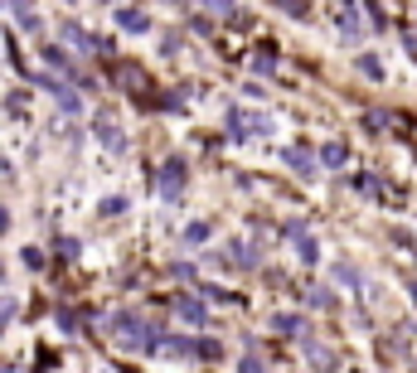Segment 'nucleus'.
I'll list each match as a JSON object with an SVG mask.
<instances>
[{
    "mask_svg": "<svg viewBox=\"0 0 417 373\" xmlns=\"http://www.w3.org/2000/svg\"><path fill=\"white\" fill-rule=\"evenodd\" d=\"M287 165H291L296 175H311V170H315V155H311V151H301V146H291V151H287Z\"/></svg>",
    "mask_w": 417,
    "mask_h": 373,
    "instance_id": "obj_7",
    "label": "nucleus"
},
{
    "mask_svg": "<svg viewBox=\"0 0 417 373\" xmlns=\"http://www.w3.org/2000/svg\"><path fill=\"white\" fill-rule=\"evenodd\" d=\"M112 83H116V88H141V83H146V73H141V68H131V63H116V68H112Z\"/></svg>",
    "mask_w": 417,
    "mask_h": 373,
    "instance_id": "obj_5",
    "label": "nucleus"
},
{
    "mask_svg": "<svg viewBox=\"0 0 417 373\" xmlns=\"http://www.w3.org/2000/svg\"><path fill=\"white\" fill-rule=\"evenodd\" d=\"M248 131H272V121H267V116H248V112L233 107V112H228V136H233V141H248Z\"/></svg>",
    "mask_w": 417,
    "mask_h": 373,
    "instance_id": "obj_1",
    "label": "nucleus"
},
{
    "mask_svg": "<svg viewBox=\"0 0 417 373\" xmlns=\"http://www.w3.org/2000/svg\"><path fill=\"white\" fill-rule=\"evenodd\" d=\"M185 238H190V243H204V238H208V223H195V228H190Z\"/></svg>",
    "mask_w": 417,
    "mask_h": 373,
    "instance_id": "obj_16",
    "label": "nucleus"
},
{
    "mask_svg": "<svg viewBox=\"0 0 417 373\" xmlns=\"http://www.w3.org/2000/svg\"><path fill=\"white\" fill-rule=\"evenodd\" d=\"M272 59H277V54H272V44H267V49H257V63H252V68H257V73H267V68H272Z\"/></svg>",
    "mask_w": 417,
    "mask_h": 373,
    "instance_id": "obj_12",
    "label": "nucleus"
},
{
    "mask_svg": "<svg viewBox=\"0 0 417 373\" xmlns=\"http://www.w3.org/2000/svg\"><path fill=\"white\" fill-rule=\"evenodd\" d=\"M98 141H103L112 155H121V151H126V136H121V131H116V126H112L107 116H98Z\"/></svg>",
    "mask_w": 417,
    "mask_h": 373,
    "instance_id": "obj_4",
    "label": "nucleus"
},
{
    "mask_svg": "<svg viewBox=\"0 0 417 373\" xmlns=\"http://www.w3.org/2000/svg\"><path fill=\"white\" fill-rule=\"evenodd\" d=\"M243 373H262V364L257 359H243Z\"/></svg>",
    "mask_w": 417,
    "mask_h": 373,
    "instance_id": "obj_19",
    "label": "nucleus"
},
{
    "mask_svg": "<svg viewBox=\"0 0 417 373\" xmlns=\"http://www.w3.org/2000/svg\"><path fill=\"white\" fill-rule=\"evenodd\" d=\"M112 20H116L121 29H131V34L151 29V15H146V10H131V5H116V10H112Z\"/></svg>",
    "mask_w": 417,
    "mask_h": 373,
    "instance_id": "obj_3",
    "label": "nucleus"
},
{
    "mask_svg": "<svg viewBox=\"0 0 417 373\" xmlns=\"http://www.w3.org/2000/svg\"><path fill=\"white\" fill-rule=\"evenodd\" d=\"M195 354H199V359H218V340H199Z\"/></svg>",
    "mask_w": 417,
    "mask_h": 373,
    "instance_id": "obj_10",
    "label": "nucleus"
},
{
    "mask_svg": "<svg viewBox=\"0 0 417 373\" xmlns=\"http://www.w3.org/2000/svg\"><path fill=\"white\" fill-rule=\"evenodd\" d=\"M320 160H325V165H344V146H325Z\"/></svg>",
    "mask_w": 417,
    "mask_h": 373,
    "instance_id": "obj_9",
    "label": "nucleus"
},
{
    "mask_svg": "<svg viewBox=\"0 0 417 373\" xmlns=\"http://www.w3.org/2000/svg\"><path fill=\"white\" fill-rule=\"evenodd\" d=\"M272 330H282V335H296V330H301V320H296V315H272Z\"/></svg>",
    "mask_w": 417,
    "mask_h": 373,
    "instance_id": "obj_8",
    "label": "nucleus"
},
{
    "mask_svg": "<svg viewBox=\"0 0 417 373\" xmlns=\"http://www.w3.org/2000/svg\"><path fill=\"white\" fill-rule=\"evenodd\" d=\"M296 248H301V257H306V262H315V257H320V252H315V243H311V238H301Z\"/></svg>",
    "mask_w": 417,
    "mask_h": 373,
    "instance_id": "obj_17",
    "label": "nucleus"
},
{
    "mask_svg": "<svg viewBox=\"0 0 417 373\" xmlns=\"http://www.w3.org/2000/svg\"><path fill=\"white\" fill-rule=\"evenodd\" d=\"M180 189H185V160L170 155L165 170H160V194H165V199H180Z\"/></svg>",
    "mask_w": 417,
    "mask_h": 373,
    "instance_id": "obj_2",
    "label": "nucleus"
},
{
    "mask_svg": "<svg viewBox=\"0 0 417 373\" xmlns=\"http://www.w3.org/2000/svg\"><path fill=\"white\" fill-rule=\"evenodd\" d=\"M24 267L39 272V267H44V252H39V248H24Z\"/></svg>",
    "mask_w": 417,
    "mask_h": 373,
    "instance_id": "obj_13",
    "label": "nucleus"
},
{
    "mask_svg": "<svg viewBox=\"0 0 417 373\" xmlns=\"http://www.w3.org/2000/svg\"><path fill=\"white\" fill-rule=\"evenodd\" d=\"M5 228H10V213H5V208H0V233H5Z\"/></svg>",
    "mask_w": 417,
    "mask_h": 373,
    "instance_id": "obj_20",
    "label": "nucleus"
},
{
    "mask_svg": "<svg viewBox=\"0 0 417 373\" xmlns=\"http://www.w3.org/2000/svg\"><path fill=\"white\" fill-rule=\"evenodd\" d=\"M59 107H63V112H83V102H78L73 93H59Z\"/></svg>",
    "mask_w": 417,
    "mask_h": 373,
    "instance_id": "obj_14",
    "label": "nucleus"
},
{
    "mask_svg": "<svg viewBox=\"0 0 417 373\" xmlns=\"http://www.w3.org/2000/svg\"><path fill=\"white\" fill-rule=\"evenodd\" d=\"M10 315H15V300L5 296V300H0V330H5V320H10Z\"/></svg>",
    "mask_w": 417,
    "mask_h": 373,
    "instance_id": "obj_18",
    "label": "nucleus"
},
{
    "mask_svg": "<svg viewBox=\"0 0 417 373\" xmlns=\"http://www.w3.org/2000/svg\"><path fill=\"white\" fill-rule=\"evenodd\" d=\"M103 213H107V218H112V213H126V199H107Z\"/></svg>",
    "mask_w": 417,
    "mask_h": 373,
    "instance_id": "obj_15",
    "label": "nucleus"
},
{
    "mask_svg": "<svg viewBox=\"0 0 417 373\" xmlns=\"http://www.w3.org/2000/svg\"><path fill=\"white\" fill-rule=\"evenodd\" d=\"M44 59H49V63H54V68H73V63H68V54H63V49H44Z\"/></svg>",
    "mask_w": 417,
    "mask_h": 373,
    "instance_id": "obj_11",
    "label": "nucleus"
},
{
    "mask_svg": "<svg viewBox=\"0 0 417 373\" xmlns=\"http://www.w3.org/2000/svg\"><path fill=\"white\" fill-rule=\"evenodd\" d=\"M175 310H180V315H185V320H190V325H204V300H195V296H180V300H175Z\"/></svg>",
    "mask_w": 417,
    "mask_h": 373,
    "instance_id": "obj_6",
    "label": "nucleus"
}]
</instances>
